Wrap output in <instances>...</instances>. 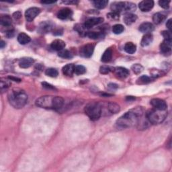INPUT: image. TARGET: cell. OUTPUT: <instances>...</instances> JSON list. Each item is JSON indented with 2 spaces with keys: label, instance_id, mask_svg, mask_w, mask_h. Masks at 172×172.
<instances>
[{
  "label": "cell",
  "instance_id": "cell-1",
  "mask_svg": "<svg viewBox=\"0 0 172 172\" xmlns=\"http://www.w3.org/2000/svg\"><path fill=\"white\" fill-rule=\"evenodd\" d=\"M144 113L143 109L141 107L134 108L129 110L117 120L116 124L120 129H127V128L137 126L139 120L143 116Z\"/></svg>",
  "mask_w": 172,
  "mask_h": 172
},
{
  "label": "cell",
  "instance_id": "cell-2",
  "mask_svg": "<svg viewBox=\"0 0 172 172\" xmlns=\"http://www.w3.org/2000/svg\"><path fill=\"white\" fill-rule=\"evenodd\" d=\"M36 105L42 108L59 110L64 105V100L60 96H44L36 100Z\"/></svg>",
  "mask_w": 172,
  "mask_h": 172
},
{
  "label": "cell",
  "instance_id": "cell-3",
  "mask_svg": "<svg viewBox=\"0 0 172 172\" xmlns=\"http://www.w3.org/2000/svg\"><path fill=\"white\" fill-rule=\"evenodd\" d=\"M8 98L9 104L16 109H21L26 105L28 96L22 89L14 88L8 93Z\"/></svg>",
  "mask_w": 172,
  "mask_h": 172
},
{
  "label": "cell",
  "instance_id": "cell-4",
  "mask_svg": "<svg viewBox=\"0 0 172 172\" xmlns=\"http://www.w3.org/2000/svg\"><path fill=\"white\" fill-rule=\"evenodd\" d=\"M167 116V110L151 109L146 112V118L150 124H159L162 123Z\"/></svg>",
  "mask_w": 172,
  "mask_h": 172
},
{
  "label": "cell",
  "instance_id": "cell-5",
  "mask_svg": "<svg viewBox=\"0 0 172 172\" xmlns=\"http://www.w3.org/2000/svg\"><path fill=\"white\" fill-rule=\"evenodd\" d=\"M85 113L92 120H98L102 116V106L100 103L91 102L85 107Z\"/></svg>",
  "mask_w": 172,
  "mask_h": 172
},
{
  "label": "cell",
  "instance_id": "cell-6",
  "mask_svg": "<svg viewBox=\"0 0 172 172\" xmlns=\"http://www.w3.org/2000/svg\"><path fill=\"white\" fill-rule=\"evenodd\" d=\"M101 106H102V115L104 113H106V115L117 114L120 110L119 104L114 102L103 103L101 104Z\"/></svg>",
  "mask_w": 172,
  "mask_h": 172
},
{
  "label": "cell",
  "instance_id": "cell-7",
  "mask_svg": "<svg viewBox=\"0 0 172 172\" xmlns=\"http://www.w3.org/2000/svg\"><path fill=\"white\" fill-rule=\"evenodd\" d=\"M40 13V9L36 7L28 8L25 12L26 19L28 22H32Z\"/></svg>",
  "mask_w": 172,
  "mask_h": 172
},
{
  "label": "cell",
  "instance_id": "cell-8",
  "mask_svg": "<svg viewBox=\"0 0 172 172\" xmlns=\"http://www.w3.org/2000/svg\"><path fill=\"white\" fill-rule=\"evenodd\" d=\"M94 50V46L92 44H87L83 46L82 48L80 49V55L83 57H86V58H89V57H92L93 55Z\"/></svg>",
  "mask_w": 172,
  "mask_h": 172
},
{
  "label": "cell",
  "instance_id": "cell-9",
  "mask_svg": "<svg viewBox=\"0 0 172 172\" xmlns=\"http://www.w3.org/2000/svg\"><path fill=\"white\" fill-rule=\"evenodd\" d=\"M151 104L153 108L159 110H166L167 109V105L163 100L159 98H154L151 101Z\"/></svg>",
  "mask_w": 172,
  "mask_h": 172
},
{
  "label": "cell",
  "instance_id": "cell-10",
  "mask_svg": "<svg viewBox=\"0 0 172 172\" xmlns=\"http://www.w3.org/2000/svg\"><path fill=\"white\" fill-rule=\"evenodd\" d=\"M160 50L164 55L170 56L171 53V40H164L160 45Z\"/></svg>",
  "mask_w": 172,
  "mask_h": 172
},
{
  "label": "cell",
  "instance_id": "cell-11",
  "mask_svg": "<svg viewBox=\"0 0 172 172\" xmlns=\"http://www.w3.org/2000/svg\"><path fill=\"white\" fill-rule=\"evenodd\" d=\"M154 2L152 0H143L139 4V9L143 12H149L153 8Z\"/></svg>",
  "mask_w": 172,
  "mask_h": 172
},
{
  "label": "cell",
  "instance_id": "cell-12",
  "mask_svg": "<svg viewBox=\"0 0 172 172\" xmlns=\"http://www.w3.org/2000/svg\"><path fill=\"white\" fill-rule=\"evenodd\" d=\"M104 21V18H90L89 20H87V21H86L85 24H84V27H85L86 28H91L93 27L94 26H96L97 24H99L102 23Z\"/></svg>",
  "mask_w": 172,
  "mask_h": 172
},
{
  "label": "cell",
  "instance_id": "cell-13",
  "mask_svg": "<svg viewBox=\"0 0 172 172\" xmlns=\"http://www.w3.org/2000/svg\"><path fill=\"white\" fill-rule=\"evenodd\" d=\"M72 15V10L68 8H65L60 9L58 13H57V17L60 20H67L71 18Z\"/></svg>",
  "mask_w": 172,
  "mask_h": 172
},
{
  "label": "cell",
  "instance_id": "cell-14",
  "mask_svg": "<svg viewBox=\"0 0 172 172\" xmlns=\"http://www.w3.org/2000/svg\"><path fill=\"white\" fill-rule=\"evenodd\" d=\"M155 29L154 25L151 22H144L139 26V30L140 32L146 34H151Z\"/></svg>",
  "mask_w": 172,
  "mask_h": 172
},
{
  "label": "cell",
  "instance_id": "cell-15",
  "mask_svg": "<svg viewBox=\"0 0 172 172\" xmlns=\"http://www.w3.org/2000/svg\"><path fill=\"white\" fill-rule=\"evenodd\" d=\"M115 75L121 79H124L129 75V71L124 67H119L114 69V70Z\"/></svg>",
  "mask_w": 172,
  "mask_h": 172
},
{
  "label": "cell",
  "instance_id": "cell-16",
  "mask_svg": "<svg viewBox=\"0 0 172 172\" xmlns=\"http://www.w3.org/2000/svg\"><path fill=\"white\" fill-rule=\"evenodd\" d=\"M34 63H35V60L30 57H24L20 60L19 61V66L23 69H27L29 68L30 67H31Z\"/></svg>",
  "mask_w": 172,
  "mask_h": 172
},
{
  "label": "cell",
  "instance_id": "cell-17",
  "mask_svg": "<svg viewBox=\"0 0 172 172\" xmlns=\"http://www.w3.org/2000/svg\"><path fill=\"white\" fill-rule=\"evenodd\" d=\"M65 46H66L65 42L60 39L55 40L54 41L52 42L51 45H50L51 48L53 50H57V51H60V50H63Z\"/></svg>",
  "mask_w": 172,
  "mask_h": 172
},
{
  "label": "cell",
  "instance_id": "cell-18",
  "mask_svg": "<svg viewBox=\"0 0 172 172\" xmlns=\"http://www.w3.org/2000/svg\"><path fill=\"white\" fill-rule=\"evenodd\" d=\"M53 28V24L50 22L45 21L40 24L38 28V31L40 33H47L51 31Z\"/></svg>",
  "mask_w": 172,
  "mask_h": 172
},
{
  "label": "cell",
  "instance_id": "cell-19",
  "mask_svg": "<svg viewBox=\"0 0 172 172\" xmlns=\"http://www.w3.org/2000/svg\"><path fill=\"white\" fill-rule=\"evenodd\" d=\"M0 24L3 27H5L6 28H8L12 26V20L11 17L8 15H2L0 18Z\"/></svg>",
  "mask_w": 172,
  "mask_h": 172
},
{
  "label": "cell",
  "instance_id": "cell-20",
  "mask_svg": "<svg viewBox=\"0 0 172 172\" xmlns=\"http://www.w3.org/2000/svg\"><path fill=\"white\" fill-rule=\"evenodd\" d=\"M137 19V16L136 15L133 14V13H126L123 18L124 22L126 25L133 24V23L136 22Z\"/></svg>",
  "mask_w": 172,
  "mask_h": 172
},
{
  "label": "cell",
  "instance_id": "cell-21",
  "mask_svg": "<svg viewBox=\"0 0 172 172\" xmlns=\"http://www.w3.org/2000/svg\"><path fill=\"white\" fill-rule=\"evenodd\" d=\"M63 73L66 76H72L75 71V65L73 64H67L63 67Z\"/></svg>",
  "mask_w": 172,
  "mask_h": 172
},
{
  "label": "cell",
  "instance_id": "cell-22",
  "mask_svg": "<svg viewBox=\"0 0 172 172\" xmlns=\"http://www.w3.org/2000/svg\"><path fill=\"white\" fill-rule=\"evenodd\" d=\"M153 36L151 34H146L145 35H144L142 40H141V46H147L149 45H151V43L153 42Z\"/></svg>",
  "mask_w": 172,
  "mask_h": 172
},
{
  "label": "cell",
  "instance_id": "cell-23",
  "mask_svg": "<svg viewBox=\"0 0 172 172\" xmlns=\"http://www.w3.org/2000/svg\"><path fill=\"white\" fill-rule=\"evenodd\" d=\"M30 40H31L30 37L25 33H20L18 36V41L21 45H26L30 42Z\"/></svg>",
  "mask_w": 172,
  "mask_h": 172
},
{
  "label": "cell",
  "instance_id": "cell-24",
  "mask_svg": "<svg viewBox=\"0 0 172 172\" xmlns=\"http://www.w3.org/2000/svg\"><path fill=\"white\" fill-rule=\"evenodd\" d=\"M112 50L110 49H108L104 51L101 60L104 63H108L110 61L111 59H112Z\"/></svg>",
  "mask_w": 172,
  "mask_h": 172
},
{
  "label": "cell",
  "instance_id": "cell-25",
  "mask_svg": "<svg viewBox=\"0 0 172 172\" xmlns=\"http://www.w3.org/2000/svg\"><path fill=\"white\" fill-rule=\"evenodd\" d=\"M124 50H125L127 53L132 55V54H134L136 52L137 46L134 45L133 42H127L126 43V45H124Z\"/></svg>",
  "mask_w": 172,
  "mask_h": 172
},
{
  "label": "cell",
  "instance_id": "cell-26",
  "mask_svg": "<svg viewBox=\"0 0 172 172\" xmlns=\"http://www.w3.org/2000/svg\"><path fill=\"white\" fill-rule=\"evenodd\" d=\"M165 19H166V16L161 13H155L153 16V21L156 24H160L164 21Z\"/></svg>",
  "mask_w": 172,
  "mask_h": 172
},
{
  "label": "cell",
  "instance_id": "cell-27",
  "mask_svg": "<svg viewBox=\"0 0 172 172\" xmlns=\"http://www.w3.org/2000/svg\"><path fill=\"white\" fill-rule=\"evenodd\" d=\"M86 35L88 36L90 38L93 39V40H97V39L102 38L104 36V33L102 32H87V34Z\"/></svg>",
  "mask_w": 172,
  "mask_h": 172
},
{
  "label": "cell",
  "instance_id": "cell-28",
  "mask_svg": "<svg viewBox=\"0 0 172 172\" xmlns=\"http://www.w3.org/2000/svg\"><path fill=\"white\" fill-rule=\"evenodd\" d=\"M93 3L96 8L101 9L106 8L108 2L106 0H96V1H93Z\"/></svg>",
  "mask_w": 172,
  "mask_h": 172
},
{
  "label": "cell",
  "instance_id": "cell-29",
  "mask_svg": "<svg viewBox=\"0 0 172 172\" xmlns=\"http://www.w3.org/2000/svg\"><path fill=\"white\" fill-rule=\"evenodd\" d=\"M58 55L63 59H71L73 57L72 53L69 51L68 50H65V49H63L62 50H60V51H59Z\"/></svg>",
  "mask_w": 172,
  "mask_h": 172
},
{
  "label": "cell",
  "instance_id": "cell-30",
  "mask_svg": "<svg viewBox=\"0 0 172 172\" xmlns=\"http://www.w3.org/2000/svg\"><path fill=\"white\" fill-rule=\"evenodd\" d=\"M45 74L50 77H57L59 75V72L55 68H49L46 70Z\"/></svg>",
  "mask_w": 172,
  "mask_h": 172
},
{
  "label": "cell",
  "instance_id": "cell-31",
  "mask_svg": "<svg viewBox=\"0 0 172 172\" xmlns=\"http://www.w3.org/2000/svg\"><path fill=\"white\" fill-rule=\"evenodd\" d=\"M151 79L147 75H142L137 79V84H141V85H142V84L149 83V82H151Z\"/></svg>",
  "mask_w": 172,
  "mask_h": 172
},
{
  "label": "cell",
  "instance_id": "cell-32",
  "mask_svg": "<svg viewBox=\"0 0 172 172\" xmlns=\"http://www.w3.org/2000/svg\"><path fill=\"white\" fill-rule=\"evenodd\" d=\"M124 28L122 24H116L112 27V32L115 35H120L124 32Z\"/></svg>",
  "mask_w": 172,
  "mask_h": 172
},
{
  "label": "cell",
  "instance_id": "cell-33",
  "mask_svg": "<svg viewBox=\"0 0 172 172\" xmlns=\"http://www.w3.org/2000/svg\"><path fill=\"white\" fill-rule=\"evenodd\" d=\"M86 72V67L83 65H77L75 66V71L74 73H75L76 75H83Z\"/></svg>",
  "mask_w": 172,
  "mask_h": 172
},
{
  "label": "cell",
  "instance_id": "cell-34",
  "mask_svg": "<svg viewBox=\"0 0 172 172\" xmlns=\"http://www.w3.org/2000/svg\"><path fill=\"white\" fill-rule=\"evenodd\" d=\"M131 69L133 71V72L136 74H140L143 71V67L140 64H134L131 67Z\"/></svg>",
  "mask_w": 172,
  "mask_h": 172
},
{
  "label": "cell",
  "instance_id": "cell-35",
  "mask_svg": "<svg viewBox=\"0 0 172 172\" xmlns=\"http://www.w3.org/2000/svg\"><path fill=\"white\" fill-rule=\"evenodd\" d=\"M9 86V83L8 81H3L2 79H1V90L2 92H3V91L7 90Z\"/></svg>",
  "mask_w": 172,
  "mask_h": 172
},
{
  "label": "cell",
  "instance_id": "cell-36",
  "mask_svg": "<svg viewBox=\"0 0 172 172\" xmlns=\"http://www.w3.org/2000/svg\"><path fill=\"white\" fill-rule=\"evenodd\" d=\"M170 1H165V0H161L159 2V4L163 9H168L170 7Z\"/></svg>",
  "mask_w": 172,
  "mask_h": 172
},
{
  "label": "cell",
  "instance_id": "cell-37",
  "mask_svg": "<svg viewBox=\"0 0 172 172\" xmlns=\"http://www.w3.org/2000/svg\"><path fill=\"white\" fill-rule=\"evenodd\" d=\"M107 17L110 20H116L118 19H119V14L115 12H111V13H108Z\"/></svg>",
  "mask_w": 172,
  "mask_h": 172
},
{
  "label": "cell",
  "instance_id": "cell-38",
  "mask_svg": "<svg viewBox=\"0 0 172 172\" xmlns=\"http://www.w3.org/2000/svg\"><path fill=\"white\" fill-rule=\"evenodd\" d=\"M110 71V67L107 66H102L100 68V72L102 74H108Z\"/></svg>",
  "mask_w": 172,
  "mask_h": 172
},
{
  "label": "cell",
  "instance_id": "cell-39",
  "mask_svg": "<svg viewBox=\"0 0 172 172\" xmlns=\"http://www.w3.org/2000/svg\"><path fill=\"white\" fill-rule=\"evenodd\" d=\"M162 35L165 40H171V34L170 31H163L162 32Z\"/></svg>",
  "mask_w": 172,
  "mask_h": 172
},
{
  "label": "cell",
  "instance_id": "cell-40",
  "mask_svg": "<svg viewBox=\"0 0 172 172\" xmlns=\"http://www.w3.org/2000/svg\"><path fill=\"white\" fill-rule=\"evenodd\" d=\"M85 27H84V26H81L79 24H77L75 26V30H76L77 32H78L80 34H82L85 32Z\"/></svg>",
  "mask_w": 172,
  "mask_h": 172
},
{
  "label": "cell",
  "instance_id": "cell-41",
  "mask_svg": "<svg viewBox=\"0 0 172 172\" xmlns=\"http://www.w3.org/2000/svg\"><path fill=\"white\" fill-rule=\"evenodd\" d=\"M42 85L43 86V87H45V88L47 89V90H56L55 89V87H54L53 86H52L51 84H50V83H46V82H42Z\"/></svg>",
  "mask_w": 172,
  "mask_h": 172
},
{
  "label": "cell",
  "instance_id": "cell-42",
  "mask_svg": "<svg viewBox=\"0 0 172 172\" xmlns=\"http://www.w3.org/2000/svg\"><path fill=\"white\" fill-rule=\"evenodd\" d=\"M13 17L16 20H19L22 17V13L20 12H16L13 14Z\"/></svg>",
  "mask_w": 172,
  "mask_h": 172
},
{
  "label": "cell",
  "instance_id": "cell-43",
  "mask_svg": "<svg viewBox=\"0 0 172 172\" xmlns=\"http://www.w3.org/2000/svg\"><path fill=\"white\" fill-rule=\"evenodd\" d=\"M166 26L167 27V28L169 29V31L171 32V19H170L167 20V22L166 23Z\"/></svg>",
  "mask_w": 172,
  "mask_h": 172
},
{
  "label": "cell",
  "instance_id": "cell-44",
  "mask_svg": "<svg viewBox=\"0 0 172 172\" xmlns=\"http://www.w3.org/2000/svg\"><path fill=\"white\" fill-rule=\"evenodd\" d=\"M62 33H63V30H55L54 31V34H55V35H62Z\"/></svg>",
  "mask_w": 172,
  "mask_h": 172
},
{
  "label": "cell",
  "instance_id": "cell-45",
  "mask_svg": "<svg viewBox=\"0 0 172 172\" xmlns=\"http://www.w3.org/2000/svg\"><path fill=\"white\" fill-rule=\"evenodd\" d=\"M56 2L55 1H42L41 2L42 3L44 4H52V3H55Z\"/></svg>",
  "mask_w": 172,
  "mask_h": 172
},
{
  "label": "cell",
  "instance_id": "cell-46",
  "mask_svg": "<svg viewBox=\"0 0 172 172\" xmlns=\"http://www.w3.org/2000/svg\"><path fill=\"white\" fill-rule=\"evenodd\" d=\"M65 4H72V3H77L78 2H76V1H64L63 2Z\"/></svg>",
  "mask_w": 172,
  "mask_h": 172
},
{
  "label": "cell",
  "instance_id": "cell-47",
  "mask_svg": "<svg viewBox=\"0 0 172 172\" xmlns=\"http://www.w3.org/2000/svg\"><path fill=\"white\" fill-rule=\"evenodd\" d=\"M108 86H109V87H110V88H112V89L117 88L118 87V86L116 85V84H114V83H110Z\"/></svg>",
  "mask_w": 172,
  "mask_h": 172
},
{
  "label": "cell",
  "instance_id": "cell-48",
  "mask_svg": "<svg viewBox=\"0 0 172 172\" xmlns=\"http://www.w3.org/2000/svg\"><path fill=\"white\" fill-rule=\"evenodd\" d=\"M5 46V42L3 41V40H2L1 41V48L3 49V47Z\"/></svg>",
  "mask_w": 172,
  "mask_h": 172
}]
</instances>
